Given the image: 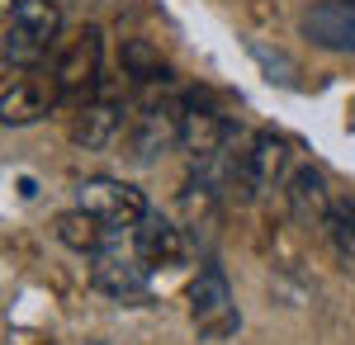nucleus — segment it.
Wrapping results in <instances>:
<instances>
[{"label":"nucleus","instance_id":"1","mask_svg":"<svg viewBox=\"0 0 355 345\" xmlns=\"http://www.w3.org/2000/svg\"><path fill=\"white\" fill-rule=\"evenodd\" d=\"M57 33H62V0H19L10 10L5 38H0V62L19 67V71H33L53 53Z\"/></svg>","mask_w":355,"mask_h":345},{"label":"nucleus","instance_id":"2","mask_svg":"<svg viewBox=\"0 0 355 345\" xmlns=\"http://www.w3.org/2000/svg\"><path fill=\"white\" fill-rule=\"evenodd\" d=\"M180 105L185 100L162 95V90H147L137 100V109L128 114V128H123V152L133 166H152L171 147H180Z\"/></svg>","mask_w":355,"mask_h":345},{"label":"nucleus","instance_id":"3","mask_svg":"<svg viewBox=\"0 0 355 345\" xmlns=\"http://www.w3.org/2000/svg\"><path fill=\"white\" fill-rule=\"evenodd\" d=\"M284 166H289V142L270 128L246 137V147L237 152V166H232V194L242 204H256L266 199L275 185H284Z\"/></svg>","mask_w":355,"mask_h":345},{"label":"nucleus","instance_id":"4","mask_svg":"<svg viewBox=\"0 0 355 345\" xmlns=\"http://www.w3.org/2000/svg\"><path fill=\"white\" fill-rule=\"evenodd\" d=\"M190 321L204 341H232L242 331V312H237V298L232 284L218 265H204L190 284Z\"/></svg>","mask_w":355,"mask_h":345},{"label":"nucleus","instance_id":"5","mask_svg":"<svg viewBox=\"0 0 355 345\" xmlns=\"http://www.w3.org/2000/svg\"><path fill=\"white\" fill-rule=\"evenodd\" d=\"M76 209L95 213V218L110 227V237H119V232H133L137 222L147 218V199H142V189L128 185V180L90 175V180L76 185Z\"/></svg>","mask_w":355,"mask_h":345},{"label":"nucleus","instance_id":"6","mask_svg":"<svg viewBox=\"0 0 355 345\" xmlns=\"http://www.w3.org/2000/svg\"><path fill=\"white\" fill-rule=\"evenodd\" d=\"M100 62H105V33L90 24L81 28L62 57L53 62V85H57V100H90V95H100Z\"/></svg>","mask_w":355,"mask_h":345},{"label":"nucleus","instance_id":"7","mask_svg":"<svg viewBox=\"0 0 355 345\" xmlns=\"http://www.w3.org/2000/svg\"><path fill=\"white\" fill-rule=\"evenodd\" d=\"M90 284L105 298H114V303H137V298L152 293V265L137 256L133 246L110 241L105 251L90 256Z\"/></svg>","mask_w":355,"mask_h":345},{"label":"nucleus","instance_id":"8","mask_svg":"<svg viewBox=\"0 0 355 345\" xmlns=\"http://www.w3.org/2000/svg\"><path fill=\"white\" fill-rule=\"evenodd\" d=\"M53 105H62L57 100V85H53V71L38 76V67H33V71L15 76L0 90V128H28V123H38Z\"/></svg>","mask_w":355,"mask_h":345},{"label":"nucleus","instance_id":"9","mask_svg":"<svg viewBox=\"0 0 355 345\" xmlns=\"http://www.w3.org/2000/svg\"><path fill=\"white\" fill-rule=\"evenodd\" d=\"M299 28L313 48L355 57V0H322V5L303 10Z\"/></svg>","mask_w":355,"mask_h":345},{"label":"nucleus","instance_id":"10","mask_svg":"<svg viewBox=\"0 0 355 345\" xmlns=\"http://www.w3.org/2000/svg\"><path fill=\"white\" fill-rule=\"evenodd\" d=\"M123 128H128L123 100L100 90V95H90L81 105L76 123H71V137H76V147H85V152H105V147H114V142L123 137Z\"/></svg>","mask_w":355,"mask_h":345},{"label":"nucleus","instance_id":"11","mask_svg":"<svg viewBox=\"0 0 355 345\" xmlns=\"http://www.w3.org/2000/svg\"><path fill=\"white\" fill-rule=\"evenodd\" d=\"M284 209H289V218L299 222V227H318L322 232V222H327L331 213V189L327 180H322V170H313V166H299V170H289L284 175Z\"/></svg>","mask_w":355,"mask_h":345},{"label":"nucleus","instance_id":"12","mask_svg":"<svg viewBox=\"0 0 355 345\" xmlns=\"http://www.w3.org/2000/svg\"><path fill=\"white\" fill-rule=\"evenodd\" d=\"M133 251L147 260V265H175L180 256H185V232L171 222V218H162V213L147 209V218L133 227Z\"/></svg>","mask_w":355,"mask_h":345},{"label":"nucleus","instance_id":"13","mask_svg":"<svg viewBox=\"0 0 355 345\" xmlns=\"http://www.w3.org/2000/svg\"><path fill=\"white\" fill-rule=\"evenodd\" d=\"M57 241H62V246H71L76 256H95V251H105V246H110V227H105L95 213L67 209L62 218H57Z\"/></svg>","mask_w":355,"mask_h":345},{"label":"nucleus","instance_id":"14","mask_svg":"<svg viewBox=\"0 0 355 345\" xmlns=\"http://www.w3.org/2000/svg\"><path fill=\"white\" fill-rule=\"evenodd\" d=\"M322 237H327L331 256H336V265H341V269L355 279V199L331 204L327 222H322Z\"/></svg>","mask_w":355,"mask_h":345},{"label":"nucleus","instance_id":"15","mask_svg":"<svg viewBox=\"0 0 355 345\" xmlns=\"http://www.w3.org/2000/svg\"><path fill=\"white\" fill-rule=\"evenodd\" d=\"M123 71H128L133 80H142L147 90H162V85H171V67H166V62L152 53L142 38L123 43Z\"/></svg>","mask_w":355,"mask_h":345},{"label":"nucleus","instance_id":"16","mask_svg":"<svg viewBox=\"0 0 355 345\" xmlns=\"http://www.w3.org/2000/svg\"><path fill=\"white\" fill-rule=\"evenodd\" d=\"M0 5H5V10H15V5H19V0H0Z\"/></svg>","mask_w":355,"mask_h":345},{"label":"nucleus","instance_id":"17","mask_svg":"<svg viewBox=\"0 0 355 345\" xmlns=\"http://www.w3.org/2000/svg\"><path fill=\"white\" fill-rule=\"evenodd\" d=\"M85 345H105V341H85Z\"/></svg>","mask_w":355,"mask_h":345}]
</instances>
